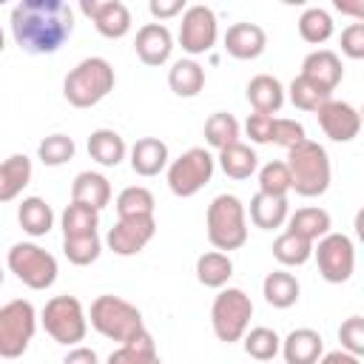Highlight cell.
<instances>
[{"label": "cell", "mask_w": 364, "mask_h": 364, "mask_svg": "<svg viewBox=\"0 0 364 364\" xmlns=\"http://www.w3.org/2000/svg\"><path fill=\"white\" fill-rule=\"evenodd\" d=\"M11 37L26 54H54L74 34V11L63 0H23L11 9Z\"/></svg>", "instance_id": "6da1fadb"}, {"label": "cell", "mask_w": 364, "mask_h": 364, "mask_svg": "<svg viewBox=\"0 0 364 364\" xmlns=\"http://www.w3.org/2000/svg\"><path fill=\"white\" fill-rule=\"evenodd\" d=\"M43 330L65 347H77L88 333V316L77 296H51L40 313Z\"/></svg>", "instance_id": "52a82bcc"}, {"label": "cell", "mask_w": 364, "mask_h": 364, "mask_svg": "<svg viewBox=\"0 0 364 364\" xmlns=\"http://www.w3.org/2000/svg\"><path fill=\"white\" fill-rule=\"evenodd\" d=\"M299 293H301L299 279H296L293 273H287V270H273V273H267L264 282H262V296H264V301H267L270 307H276V310L293 307V304L299 301Z\"/></svg>", "instance_id": "f1b7e54d"}, {"label": "cell", "mask_w": 364, "mask_h": 364, "mask_svg": "<svg viewBox=\"0 0 364 364\" xmlns=\"http://www.w3.org/2000/svg\"><path fill=\"white\" fill-rule=\"evenodd\" d=\"M287 91H290V102H293L299 111H313V114H316V111H318V108L333 97V94L321 91L318 85H313L310 80H304L301 74H299V77H293V82H290V88H287Z\"/></svg>", "instance_id": "60d3db41"}, {"label": "cell", "mask_w": 364, "mask_h": 364, "mask_svg": "<svg viewBox=\"0 0 364 364\" xmlns=\"http://www.w3.org/2000/svg\"><path fill=\"white\" fill-rule=\"evenodd\" d=\"M273 119L276 117H270V114H250L247 119H245V134H247V139L253 142V145H267L270 142V134H273Z\"/></svg>", "instance_id": "f6af8a7d"}, {"label": "cell", "mask_w": 364, "mask_h": 364, "mask_svg": "<svg viewBox=\"0 0 364 364\" xmlns=\"http://www.w3.org/2000/svg\"><path fill=\"white\" fill-rule=\"evenodd\" d=\"M114 82H117V74L105 57H85L65 74L63 97L74 108H91L114 91Z\"/></svg>", "instance_id": "7a4b0ae2"}, {"label": "cell", "mask_w": 364, "mask_h": 364, "mask_svg": "<svg viewBox=\"0 0 364 364\" xmlns=\"http://www.w3.org/2000/svg\"><path fill=\"white\" fill-rule=\"evenodd\" d=\"M31 182V159L26 154H11L0 162V205L11 202Z\"/></svg>", "instance_id": "484cf974"}, {"label": "cell", "mask_w": 364, "mask_h": 364, "mask_svg": "<svg viewBox=\"0 0 364 364\" xmlns=\"http://www.w3.org/2000/svg\"><path fill=\"white\" fill-rule=\"evenodd\" d=\"M205 228H208V242L219 253L239 250L247 242V210L242 199L233 193L213 196L205 213Z\"/></svg>", "instance_id": "277c9868"}, {"label": "cell", "mask_w": 364, "mask_h": 364, "mask_svg": "<svg viewBox=\"0 0 364 364\" xmlns=\"http://www.w3.org/2000/svg\"><path fill=\"white\" fill-rule=\"evenodd\" d=\"M318 128L324 131L327 139L333 142H353L361 131V114L355 105L344 102V100H327L318 111H316Z\"/></svg>", "instance_id": "4fadbf2b"}, {"label": "cell", "mask_w": 364, "mask_h": 364, "mask_svg": "<svg viewBox=\"0 0 364 364\" xmlns=\"http://www.w3.org/2000/svg\"><path fill=\"white\" fill-rule=\"evenodd\" d=\"M154 193L145 185H128L117 196V216L131 219V216H154Z\"/></svg>", "instance_id": "8d00e7d4"}, {"label": "cell", "mask_w": 364, "mask_h": 364, "mask_svg": "<svg viewBox=\"0 0 364 364\" xmlns=\"http://www.w3.org/2000/svg\"><path fill=\"white\" fill-rule=\"evenodd\" d=\"M6 264L9 270L31 290H48L54 282H57V259L40 247L37 242H17L9 247L6 253Z\"/></svg>", "instance_id": "ba28073f"}, {"label": "cell", "mask_w": 364, "mask_h": 364, "mask_svg": "<svg viewBox=\"0 0 364 364\" xmlns=\"http://www.w3.org/2000/svg\"><path fill=\"white\" fill-rule=\"evenodd\" d=\"M156 233V219L154 216H131V219H117V225L108 230L105 245L117 256H136L145 250V245Z\"/></svg>", "instance_id": "5bb4252c"}, {"label": "cell", "mask_w": 364, "mask_h": 364, "mask_svg": "<svg viewBox=\"0 0 364 364\" xmlns=\"http://www.w3.org/2000/svg\"><path fill=\"white\" fill-rule=\"evenodd\" d=\"M301 77L310 80L313 85H318L321 91L333 94L336 85H338L341 77H344V68H341V60H338L336 51H330V48H316V51H310V54L304 57V63H301Z\"/></svg>", "instance_id": "e0dca14e"}, {"label": "cell", "mask_w": 364, "mask_h": 364, "mask_svg": "<svg viewBox=\"0 0 364 364\" xmlns=\"http://www.w3.org/2000/svg\"><path fill=\"white\" fill-rule=\"evenodd\" d=\"M74 151H77V145H74V139L65 136V134H51V136H46V139L37 145V156H40V162L48 165V168L65 165L68 159H74Z\"/></svg>", "instance_id": "ab89813d"}, {"label": "cell", "mask_w": 364, "mask_h": 364, "mask_svg": "<svg viewBox=\"0 0 364 364\" xmlns=\"http://www.w3.org/2000/svg\"><path fill=\"white\" fill-rule=\"evenodd\" d=\"M105 364H162L159 353H156V341L148 330H139L134 338H128L125 344H119Z\"/></svg>", "instance_id": "83f0119b"}, {"label": "cell", "mask_w": 364, "mask_h": 364, "mask_svg": "<svg viewBox=\"0 0 364 364\" xmlns=\"http://www.w3.org/2000/svg\"><path fill=\"white\" fill-rule=\"evenodd\" d=\"M37 333V310L28 299H11L0 307V358H20Z\"/></svg>", "instance_id": "9c48e42d"}, {"label": "cell", "mask_w": 364, "mask_h": 364, "mask_svg": "<svg viewBox=\"0 0 364 364\" xmlns=\"http://www.w3.org/2000/svg\"><path fill=\"white\" fill-rule=\"evenodd\" d=\"M3 48H6V37H3V28H0V54H3Z\"/></svg>", "instance_id": "816d5d0a"}, {"label": "cell", "mask_w": 364, "mask_h": 364, "mask_svg": "<svg viewBox=\"0 0 364 364\" xmlns=\"http://www.w3.org/2000/svg\"><path fill=\"white\" fill-rule=\"evenodd\" d=\"M128 154L125 139L114 128H97L88 136V156L102 168H117Z\"/></svg>", "instance_id": "cb8c5ba5"}, {"label": "cell", "mask_w": 364, "mask_h": 364, "mask_svg": "<svg viewBox=\"0 0 364 364\" xmlns=\"http://www.w3.org/2000/svg\"><path fill=\"white\" fill-rule=\"evenodd\" d=\"M259 191L270 196H287L290 193V171L282 159H273L259 168Z\"/></svg>", "instance_id": "b9f144b4"}, {"label": "cell", "mask_w": 364, "mask_h": 364, "mask_svg": "<svg viewBox=\"0 0 364 364\" xmlns=\"http://www.w3.org/2000/svg\"><path fill=\"white\" fill-rule=\"evenodd\" d=\"M333 31H336V23H333L330 11H324L321 6H310V9L301 11V17H299V34H301L304 43L321 46V43H327L333 37Z\"/></svg>", "instance_id": "836d02e7"}, {"label": "cell", "mask_w": 364, "mask_h": 364, "mask_svg": "<svg viewBox=\"0 0 364 364\" xmlns=\"http://www.w3.org/2000/svg\"><path fill=\"white\" fill-rule=\"evenodd\" d=\"M279 353L284 355L287 364H318L324 353V338L313 327H296L282 338Z\"/></svg>", "instance_id": "ac0fdd59"}, {"label": "cell", "mask_w": 364, "mask_h": 364, "mask_svg": "<svg viewBox=\"0 0 364 364\" xmlns=\"http://www.w3.org/2000/svg\"><path fill=\"white\" fill-rule=\"evenodd\" d=\"M287 171H290V191H296L299 196H321L330 188L333 179V168H330V156L324 151V145L304 139L301 145L287 151Z\"/></svg>", "instance_id": "3957f363"}, {"label": "cell", "mask_w": 364, "mask_h": 364, "mask_svg": "<svg viewBox=\"0 0 364 364\" xmlns=\"http://www.w3.org/2000/svg\"><path fill=\"white\" fill-rule=\"evenodd\" d=\"M185 9H188V6H185V0H151V3H148V11L154 14V20H156V23L171 20V17L182 14Z\"/></svg>", "instance_id": "7dc6e473"}, {"label": "cell", "mask_w": 364, "mask_h": 364, "mask_svg": "<svg viewBox=\"0 0 364 364\" xmlns=\"http://www.w3.org/2000/svg\"><path fill=\"white\" fill-rule=\"evenodd\" d=\"M233 276V259L228 253H219V250H208L196 259V279L199 284L205 287H213V290H222Z\"/></svg>", "instance_id": "1f68e13d"}, {"label": "cell", "mask_w": 364, "mask_h": 364, "mask_svg": "<svg viewBox=\"0 0 364 364\" xmlns=\"http://www.w3.org/2000/svg\"><path fill=\"white\" fill-rule=\"evenodd\" d=\"M80 11L91 17L94 28L108 40H119L131 31V11L122 0H82Z\"/></svg>", "instance_id": "9a60e30c"}, {"label": "cell", "mask_w": 364, "mask_h": 364, "mask_svg": "<svg viewBox=\"0 0 364 364\" xmlns=\"http://www.w3.org/2000/svg\"><path fill=\"white\" fill-rule=\"evenodd\" d=\"M304 139H307V134H304V125H301L299 119H287V117H276V119H273L270 142H276V145H282L284 151H290V148L301 145Z\"/></svg>", "instance_id": "7bdbcfd3"}, {"label": "cell", "mask_w": 364, "mask_h": 364, "mask_svg": "<svg viewBox=\"0 0 364 364\" xmlns=\"http://www.w3.org/2000/svg\"><path fill=\"white\" fill-rule=\"evenodd\" d=\"M336 9H338V11H347V14H355V17H358V14H361V11H364V9H361V6H347V3H341V0H338V3H336Z\"/></svg>", "instance_id": "f907efd6"}, {"label": "cell", "mask_w": 364, "mask_h": 364, "mask_svg": "<svg viewBox=\"0 0 364 364\" xmlns=\"http://www.w3.org/2000/svg\"><path fill=\"white\" fill-rule=\"evenodd\" d=\"M338 341H341V350L344 353H353V355H364V318L361 316H350L341 321L338 327Z\"/></svg>", "instance_id": "ee69618b"}, {"label": "cell", "mask_w": 364, "mask_h": 364, "mask_svg": "<svg viewBox=\"0 0 364 364\" xmlns=\"http://www.w3.org/2000/svg\"><path fill=\"white\" fill-rule=\"evenodd\" d=\"M290 216V205L287 196H270V193H253L250 199V222L262 230H276L287 222Z\"/></svg>", "instance_id": "d4e9b609"}, {"label": "cell", "mask_w": 364, "mask_h": 364, "mask_svg": "<svg viewBox=\"0 0 364 364\" xmlns=\"http://www.w3.org/2000/svg\"><path fill=\"white\" fill-rule=\"evenodd\" d=\"M267 48V34L256 23H233L225 31V51L236 60H256Z\"/></svg>", "instance_id": "ffe728a7"}, {"label": "cell", "mask_w": 364, "mask_h": 364, "mask_svg": "<svg viewBox=\"0 0 364 364\" xmlns=\"http://www.w3.org/2000/svg\"><path fill=\"white\" fill-rule=\"evenodd\" d=\"M128 159H131V171L136 176H159L168 168L171 154H168V145L159 136H142L131 145Z\"/></svg>", "instance_id": "d6986e66"}, {"label": "cell", "mask_w": 364, "mask_h": 364, "mask_svg": "<svg viewBox=\"0 0 364 364\" xmlns=\"http://www.w3.org/2000/svg\"><path fill=\"white\" fill-rule=\"evenodd\" d=\"M333 228L330 222V213L324 208H316V205H307V208H299L296 213L287 216V230L296 233L299 239L316 245L321 236H327Z\"/></svg>", "instance_id": "603a6c76"}, {"label": "cell", "mask_w": 364, "mask_h": 364, "mask_svg": "<svg viewBox=\"0 0 364 364\" xmlns=\"http://www.w3.org/2000/svg\"><path fill=\"white\" fill-rule=\"evenodd\" d=\"M60 228H63V239L91 236L100 228V210H94L88 205H80V202H71V205H65V210L60 216Z\"/></svg>", "instance_id": "d6a6232c"}, {"label": "cell", "mask_w": 364, "mask_h": 364, "mask_svg": "<svg viewBox=\"0 0 364 364\" xmlns=\"http://www.w3.org/2000/svg\"><path fill=\"white\" fill-rule=\"evenodd\" d=\"M168 85H171V91H173L176 97L191 100V97H196V94L205 88V68H202L196 60L182 57V60H176V63L168 68Z\"/></svg>", "instance_id": "f546056e"}, {"label": "cell", "mask_w": 364, "mask_h": 364, "mask_svg": "<svg viewBox=\"0 0 364 364\" xmlns=\"http://www.w3.org/2000/svg\"><path fill=\"white\" fill-rule=\"evenodd\" d=\"M216 37H219V23H216V14L210 6L196 3V6H188L182 11L179 46L191 60L199 54H208L216 46Z\"/></svg>", "instance_id": "7c38bea8"}, {"label": "cell", "mask_w": 364, "mask_h": 364, "mask_svg": "<svg viewBox=\"0 0 364 364\" xmlns=\"http://www.w3.org/2000/svg\"><path fill=\"white\" fill-rule=\"evenodd\" d=\"M3 276H6V273H3V267H0V284H3Z\"/></svg>", "instance_id": "f5cc1de1"}, {"label": "cell", "mask_w": 364, "mask_h": 364, "mask_svg": "<svg viewBox=\"0 0 364 364\" xmlns=\"http://www.w3.org/2000/svg\"><path fill=\"white\" fill-rule=\"evenodd\" d=\"M63 364H100V355H97L91 347H85V344H77V347H71V350L65 353Z\"/></svg>", "instance_id": "c3c4849f"}, {"label": "cell", "mask_w": 364, "mask_h": 364, "mask_svg": "<svg viewBox=\"0 0 364 364\" xmlns=\"http://www.w3.org/2000/svg\"><path fill=\"white\" fill-rule=\"evenodd\" d=\"M17 222L28 236L40 239L54 228V210L43 196H26L17 208Z\"/></svg>", "instance_id": "4dcf8cb0"}, {"label": "cell", "mask_w": 364, "mask_h": 364, "mask_svg": "<svg viewBox=\"0 0 364 364\" xmlns=\"http://www.w3.org/2000/svg\"><path fill=\"white\" fill-rule=\"evenodd\" d=\"M134 51L136 57L151 65V68H159L171 60L173 54V34L168 31L165 23H145L139 31H136V40H134Z\"/></svg>", "instance_id": "2e32d148"}, {"label": "cell", "mask_w": 364, "mask_h": 364, "mask_svg": "<svg viewBox=\"0 0 364 364\" xmlns=\"http://www.w3.org/2000/svg\"><path fill=\"white\" fill-rule=\"evenodd\" d=\"M318 364H361V358L344 350H330V353H321Z\"/></svg>", "instance_id": "681fc988"}, {"label": "cell", "mask_w": 364, "mask_h": 364, "mask_svg": "<svg viewBox=\"0 0 364 364\" xmlns=\"http://www.w3.org/2000/svg\"><path fill=\"white\" fill-rule=\"evenodd\" d=\"M168 188L173 196L188 199L193 193H199L216 171V156H210L208 148H188L185 154H179L176 159L168 162Z\"/></svg>", "instance_id": "30bf717a"}, {"label": "cell", "mask_w": 364, "mask_h": 364, "mask_svg": "<svg viewBox=\"0 0 364 364\" xmlns=\"http://www.w3.org/2000/svg\"><path fill=\"white\" fill-rule=\"evenodd\" d=\"M313 256L318 264V273L330 284H344L350 282L355 270V245L347 233H327L313 245Z\"/></svg>", "instance_id": "8fae6325"}, {"label": "cell", "mask_w": 364, "mask_h": 364, "mask_svg": "<svg viewBox=\"0 0 364 364\" xmlns=\"http://www.w3.org/2000/svg\"><path fill=\"white\" fill-rule=\"evenodd\" d=\"M242 347L250 358L256 361H270L279 355V347H282V338L276 330L270 327H247V333L242 336Z\"/></svg>", "instance_id": "74e56055"}, {"label": "cell", "mask_w": 364, "mask_h": 364, "mask_svg": "<svg viewBox=\"0 0 364 364\" xmlns=\"http://www.w3.org/2000/svg\"><path fill=\"white\" fill-rule=\"evenodd\" d=\"M253 318V301L242 287H222L210 304V327L213 336L225 344L242 341Z\"/></svg>", "instance_id": "8992f818"}, {"label": "cell", "mask_w": 364, "mask_h": 364, "mask_svg": "<svg viewBox=\"0 0 364 364\" xmlns=\"http://www.w3.org/2000/svg\"><path fill=\"white\" fill-rule=\"evenodd\" d=\"M85 316H88L91 327H94L100 336H105V338H111V341H119V344H125V341L134 338L139 330H145L142 313H139L131 301H125L122 296H111V293L97 296V299L91 301V310H88Z\"/></svg>", "instance_id": "5b68a950"}, {"label": "cell", "mask_w": 364, "mask_h": 364, "mask_svg": "<svg viewBox=\"0 0 364 364\" xmlns=\"http://www.w3.org/2000/svg\"><path fill=\"white\" fill-rule=\"evenodd\" d=\"M273 259H276L279 264H284V267H301L304 262L313 259V245L304 242V239H299L296 233L284 230V233H279L276 242H273Z\"/></svg>", "instance_id": "d590c367"}, {"label": "cell", "mask_w": 364, "mask_h": 364, "mask_svg": "<svg viewBox=\"0 0 364 364\" xmlns=\"http://www.w3.org/2000/svg\"><path fill=\"white\" fill-rule=\"evenodd\" d=\"M239 134H242V125H239V119H236L233 114H228V111H216V114H210V117L205 119V142H208L210 148H216V151H222V148L239 142Z\"/></svg>", "instance_id": "e575fe53"}, {"label": "cell", "mask_w": 364, "mask_h": 364, "mask_svg": "<svg viewBox=\"0 0 364 364\" xmlns=\"http://www.w3.org/2000/svg\"><path fill=\"white\" fill-rule=\"evenodd\" d=\"M71 202L102 210L111 202V182L97 171H80L71 182Z\"/></svg>", "instance_id": "7402d4cb"}, {"label": "cell", "mask_w": 364, "mask_h": 364, "mask_svg": "<svg viewBox=\"0 0 364 364\" xmlns=\"http://www.w3.org/2000/svg\"><path fill=\"white\" fill-rule=\"evenodd\" d=\"M245 94H247V102L253 105L256 114H270L273 117L284 105V85L273 74H256L247 82Z\"/></svg>", "instance_id": "44dd1931"}, {"label": "cell", "mask_w": 364, "mask_h": 364, "mask_svg": "<svg viewBox=\"0 0 364 364\" xmlns=\"http://www.w3.org/2000/svg\"><path fill=\"white\" fill-rule=\"evenodd\" d=\"M63 253H65V259H68L71 264L85 267V264H91V262L100 259V253H102V239H100L97 233L63 239Z\"/></svg>", "instance_id": "f35d334b"}, {"label": "cell", "mask_w": 364, "mask_h": 364, "mask_svg": "<svg viewBox=\"0 0 364 364\" xmlns=\"http://www.w3.org/2000/svg\"><path fill=\"white\" fill-rule=\"evenodd\" d=\"M216 162H219L222 173L230 176V179H236V182L250 179V176L259 171V156H256V151H253L250 145H245V142H233V145L222 148L219 156H216Z\"/></svg>", "instance_id": "4316f807"}, {"label": "cell", "mask_w": 364, "mask_h": 364, "mask_svg": "<svg viewBox=\"0 0 364 364\" xmlns=\"http://www.w3.org/2000/svg\"><path fill=\"white\" fill-rule=\"evenodd\" d=\"M341 51L350 57V60H361L364 57V23H350L344 31H341Z\"/></svg>", "instance_id": "bcb514c9"}]
</instances>
